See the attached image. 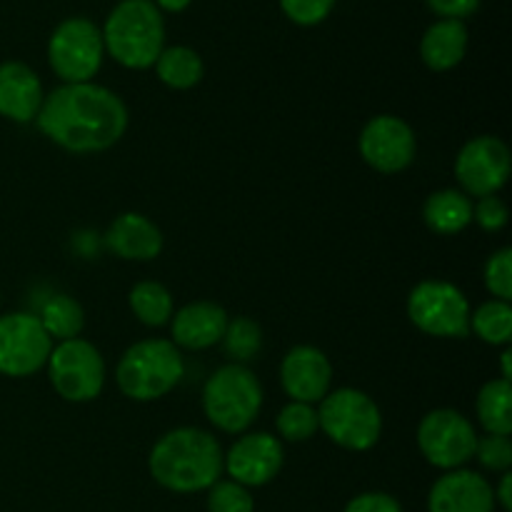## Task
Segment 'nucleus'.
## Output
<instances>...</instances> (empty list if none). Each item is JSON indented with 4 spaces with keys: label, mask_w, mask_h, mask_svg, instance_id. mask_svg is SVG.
Masks as SVG:
<instances>
[{
    "label": "nucleus",
    "mask_w": 512,
    "mask_h": 512,
    "mask_svg": "<svg viewBox=\"0 0 512 512\" xmlns=\"http://www.w3.org/2000/svg\"><path fill=\"white\" fill-rule=\"evenodd\" d=\"M35 125L68 153H103L128 130L123 98L98 83H63L43 98Z\"/></svg>",
    "instance_id": "1"
},
{
    "label": "nucleus",
    "mask_w": 512,
    "mask_h": 512,
    "mask_svg": "<svg viewBox=\"0 0 512 512\" xmlns=\"http://www.w3.org/2000/svg\"><path fill=\"white\" fill-rule=\"evenodd\" d=\"M148 470L170 493H203L223 475V448L208 430L175 428L153 445Z\"/></svg>",
    "instance_id": "2"
},
{
    "label": "nucleus",
    "mask_w": 512,
    "mask_h": 512,
    "mask_svg": "<svg viewBox=\"0 0 512 512\" xmlns=\"http://www.w3.org/2000/svg\"><path fill=\"white\" fill-rule=\"evenodd\" d=\"M100 33L105 53L130 70L153 68L165 48V20L153 0H120Z\"/></svg>",
    "instance_id": "3"
},
{
    "label": "nucleus",
    "mask_w": 512,
    "mask_h": 512,
    "mask_svg": "<svg viewBox=\"0 0 512 512\" xmlns=\"http://www.w3.org/2000/svg\"><path fill=\"white\" fill-rule=\"evenodd\" d=\"M185 360L170 340L148 338L130 345L118 360L115 383L120 393L138 403L168 395L183 380Z\"/></svg>",
    "instance_id": "4"
},
{
    "label": "nucleus",
    "mask_w": 512,
    "mask_h": 512,
    "mask_svg": "<svg viewBox=\"0 0 512 512\" xmlns=\"http://www.w3.org/2000/svg\"><path fill=\"white\" fill-rule=\"evenodd\" d=\"M260 408H263V385L248 365H223L205 383V418L220 433L243 435L258 420Z\"/></svg>",
    "instance_id": "5"
},
{
    "label": "nucleus",
    "mask_w": 512,
    "mask_h": 512,
    "mask_svg": "<svg viewBox=\"0 0 512 512\" xmlns=\"http://www.w3.org/2000/svg\"><path fill=\"white\" fill-rule=\"evenodd\" d=\"M318 425L335 445L353 453L375 448L383 435V415L378 403L355 388L330 390L320 400Z\"/></svg>",
    "instance_id": "6"
},
{
    "label": "nucleus",
    "mask_w": 512,
    "mask_h": 512,
    "mask_svg": "<svg viewBox=\"0 0 512 512\" xmlns=\"http://www.w3.org/2000/svg\"><path fill=\"white\" fill-rule=\"evenodd\" d=\"M470 303L448 280H423L408 295V318L420 333L433 338H468Z\"/></svg>",
    "instance_id": "7"
},
{
    "label": "nucleus",
    "mask_w": 512,
    "mask_h": 512,
    "mask_svg": "<svg viewBox=\"0 0 512 512\" xmlns=\"http://www.w3.org/2000/svg\"><path fill=\"white\" fill-rule=\"evenodd\" d=\"M105 58L103 33L88 18H65L48 40V63L63 83H90Z\"/></svg>",
    "instance_id": "8"
},
{
    "label": "nucleus",
    "mask_w": 512,
    "mask_h": 512,
    "mask_svg": "<svg viewBox=\"0 0 512 512\" xmlns=\"http://www.w3.org/2000/svg\"><path fill=\"white\" fill-rule=\"evenodd\" d=\"M45 365L53 390L68 403H90L103 393L105 360L88 340H63L50 350Z\"/></svg>",
    "instance_id": "9"
},
{
    "label": "nucleus",
    "mask_w": 512,
    "mask_h": 512,
    "mask_svg": "<svg viewBox=\"0 0 512 512\" xmlns=\"http://www.w3.org/2000/svg\"><path fill=\"white\" fill-rule=\"evenodd\" d=\"M478 433L463 413L453 408L430 410L418 425V448L433 468L458 470L473 460Z\"/></svg>",
    "instance_id": "10"
},
{
    "label": "nucleus",
    "mask_w": 512,
    "mask_h": 512,
    "mask_svg": "<svg viewBox=\"0 0 512 512\" xmlns=\"http://www.w3.org/2000/svg\"><path fill=\"white\" fill-rule=\"evenodd\" d=\"M53 340L33 313L0 315V375L28 378L45 368Z\"/></svg>",
    "instance_id": "11"
},
{
    "label": "nucleus",
    "mask_w": 512,
    "mask_h": 512,
    "mask_svg": "<svg viewBox=\"0 0 512 512\" xmlns=\"http://www.w3.org/2000/svg\"><path fill=\"white\" fill-rule=\"evenodd\" d=\"M455 178L468 198L498 195L510 178V150L495 135H478L460 148Z\"/></svg>",
    "instance_id": "12"
},
{
    "label": "nucleus",
    "mask_w": 512,
    "mask_h": 512,
    "mask_svg": "<svg viewBox=\"0 0 512 512\" xmlns=\"http://www.w3.org/2000/svg\"><path fill=\"white\" fill-rule=\"evenodd\" d=\"M358 148L370 168L383 175H395L413 165L418 140L415 130L398 115H375L360 130Z\"/></svg>",
    "instance_id": "13"
},
{
    "label": "nucleus",
    "mask_w": 512,
    "mask_h": 512,
    "mask_svg": "<svg viewBox=\"0 0 512 512\" xmlns=\"http://www.w3.org/2000/svg\"><path fill=\"white\" fill-rule=\"evenodd\" d=\"M283 443L270 433H243L228 453H223V473L243 488H263L278 478L283 468Z\"/></svg>",
    "instance_id": "14"
},
{
    "label": "nucleus",
    "mask_w": 512,
    "mask_h": 512,
    "mask_svg": "<svg viewBox=\"0 0 512 512\" xmlns=\"http://www.w3.org/2000/svg\"><path fill=\"white\" fill-rule=\"evenodd\" d=\"M280 383L290 400L315 405L330 393L333 365L328 355L313 345H295L280 363Z\"/></svg>",
    "instance_id": "15"
},
{
    "label": "nucleus",
    "mask_w": 512,
    "mask_h": 512,
    "mask_svg": "<svg viewBox=\"0 0 512 512\" xmlns=\"http://www.w3.org/2000/svg\"><path fill=\"white\" fill-rule=\"evenodd\" d=\"M428 512H495L493 485L475 470H448L430 488Z\"/></svg>",
    "instance_id": "16"
},
{
    "label": "nucleus",
    "mask_w": 512,
    "mask_h": 512,
    "mask_svg": "<svg viewBox=\"0 0 512 512\" xmlns=\"http://www.w3.org/2000/svg\"><path fill=\"white\" fill-rule=\"evenodd\" d=\"M228 323L230 315L225 313L223 305L195 300V303L183 305L170 318V333H173L170 343L178 350H208L223 340Z\"/></svg>",
    "instance_id": "17"
},
{
    "label": "nucleus",
    "mask_w": 512,
    "mask_h": 512,
    "mask_svg": "<svg viewBox=\"0 0 512 512\" xmlns=\"http://www.w3.org/2000/svg\"><path fill=\"white\" fill-rule=\"evenodd\" d=\"M43 83L30 65L20 60L0 63V115L13 123H33L43 105Z\"/></svg>",
    "instance_id": "18"
},
{
    "label": "nucleus",
    "mask_w": 512,
    "mask_h": 512,
    "mask_svg": "<svg viewBox=\"0 0 512 512\" xmlns=\"http://www.w3.org/2000/svg\"><path fill=\"white\" fill-rule=\"evenodd\" d=\"M105 245L118 258L133 263H148L163 253V233L150 218L140 213H123L110 223Z\"/></svg>",
    "instance_id": "19"
},
{
    "label": "nucleus",
    "mask_w": 512,
    "mask_h": 512,
    "mask_svg": "<svg viewBox=\"0 0 512 512\" xmlns=\"http://www.w3.org/2000/svg\"><path fill=\"white\" fill-rule=\"evenodd\" d=\"M470 33L463 20L440 18L430 25L420 40V58L435 73H445L463 63L468 53Z\"/></svg>",
    "instance_id": "20"
},
{
    "label": "nucleus",
    "mask_w": 512,
    "mask_h": 512,
    "mask_svg": "<svg viewBox=\"0 0 512 512\" xmlns=\"http://www.w3.org/2000/svg\"><path fill=\"white\" fill-rule=\"evenodd\" d=\"M423 220L433 233L458 235L473 223V200L463 190H438L425 200Z\"/></svg>",
    "instance_id": "21"
},
{
    "label": "nucleus",
    "mask_w": 512,
    "mask_h": 512,
    "mask_svg": "<svg viewBox=\"0 0 512 512\" xmlns=\"http://www.w3.org/2000/svg\"><path fill=\"white\" fill-rule=\"evenodd\" d=\"M155 75L160 83L173 90H190L203 80L205 65L203 58L188 45H170L155 60Z\"/></svg>",
    "instance_id": "22"
},
{
    "label": "nucleus",
    "mask_w": 512,
    "mask_h": 512,
    "mask_svg": "<svg viewBox=\"0 0 512 512\" xmlns=\"http://www.w3.org/2000/svg\"><path fill=\"white\" fill-rule=\"evenodd\" d=\"M475 413L488 435L512 433V385L510 380H490L480 388Z\"/></svg>",
    "instance_id": "23"
},
{
    "label": "nucleus",
    "mask_w": 512,
    "mask_h": 512,
    "mask_svg": "<svg viewBox=\"0 0 512 512\" xmlns=\"http://www.w3.org/2000/svg\"><path fill=\"white\" fill-rule=\"evenodd\" d=\"M38 320L40 325H43L45 333L50 335V340H58V343L78 338L85 328V313L83 308H80V303L63 293L45 300Z\"/></svg>",
    "instance_id": "24"
},
{
    "label": "nucleus",
    "mask_w": 512,
    "mask_h": 512,
    "mask_svg": "<svg viewBox=\"0 0 512 512\" xmlns=\"http://www.w3.org/2000/svg\"><path fill=\"white\" fill-rule=\"evenodd\" d=\"M130 310L135 318L148 328H163L173 318V295L165 285L155 283V280H143V283L133 285L128 295Z\"/></svg>",
    "instance_id": "25"
},
{
    "label": "nucleus",
    "mask_w": 512,
    "mask_h": 512,
    "mask_svg": "<svg viewBox=\"0 0 512 512\" xmlns=\"http://www.w3.org/2000/svg\"><path fill=\"white\" fill-rule=\"evenodd\" d=\"M470 330L483 343L508 348L512 340V308L505 300H488L475 313H470Z\"/></svg>",
    "instance_id": "26"
},
{
    "label": "nucleus",
    "mask_w": 512,
    "mask_h": 512,
    "mask_svg": "<svg viewBox=\"0 0 512 512\" xmlns=\"http://www.w3.org/2000/svg\"><path fill=\"white\" fill-rule=\"evenodd\" d=\"M220 343H223L225 353H228L233 363L245 365L258 358L260 350H263V330H260V325L253 318L238 315V318L228 323Z\"/></svg>",
    "instance_id": "27"
},
{
    "label": "nucleus",
    "mask_w": 512,
    "mask_h": 512,
    "mask_svg": "<svg viewBox=\"0 0 512 512\" xmlns=\"http://www.w3.org/2000/svg\"><path fill=\"white\" fill-rule=\"evenodd\" d=\"M275 425H278V433L285 440H290V443H305V440H310L320 430L318 410H315V405L290 400L278 413Z\"/></svg>",
    "instance_id": "28"
},
{
    "label": "nucleus",
    "mask_w": 512,
    "mask_h": 512,
    "mask_svg": "<svg viewBox=\"0 0 512 512\" xmlns=\"http://www.w3.org/2000/svg\"><path fill=\"white\" fill-rule=\"evenodd\" d=\"M483 280L488 293L493 295L495 300H505L510 303L512 298V250L500 248L485 260L483 268Z\"/></svg>",
    "instance_id": "29"
},
{
    "label": "nucleus",
    "mask_w": 512,
    "mask_h": 512,
    "mask_svg": "<svg viewBox=\"0 0 512 512\" xmlns=\"http://www.w3.org/2000/svg\"><path fill=\"white\" fill-rule=\"evenodd\" d=\"M208 512H255V500L243 485L233 480H218L208 490Z\"/></svg>",
    "instance_id": "30"
},
{
    "label": "nucleus",
    "mask_w": 512,
    "mask_h": 512,
    "mask_svg": "<svg viewBox=\"0 0 512 512\" xmlns=\"http://www.w3.org/2000/svg\"><path fill=\"white\" fill-rule=\"evenodd\" d=\"M478 463L485 470H493V473H508L512 465V443L510 435H488L478 438L475 445V455Z\"/></svg>",
    "instance_id": "31"
},
{
    "label": "nucleus",
    "mask_w": 512,
    "mask_h": 512,
    "mask_svg": "<svg viewBox=\"0 0 512 512\" xmlns=\"http://www.w3.org/2000/svg\"><path fill=\"white\" fill-rule=\"evenodd\" d=\"M285 18L293 20L295 25L313 28L320 25L335 8V0H280Z\"/></svg>",
    "instance_id": "32"
},
{
    "label": "nucleus",
    "mask_w": 512,
    "mask_h": 512,
    "mask_svg": "<svg viewBox=\"0 0 512 512\" xmlns=\"http://www.w3.org/2000/svg\"><path fill=\"white\" fill-rule=\"evenodd\" d=\"M473 220L485 233H498L508 225V205L498 195H485L473 205Z\"/></svg>",
    "instance_id": "33"
},
{
    "label": "nucleus",
    "mask_w": 512,
    "mask_h": 512,
    "mask_svg": "<svg viewBox=\"0 0 512 512\" xmlns=\"http://www.w3.org/2000/svg\"><path fill=\"white\" fill-rule=\"evenodd\" d=\"M343 512H405V510L393 495L373 490V493L355 495V498L345 505Z\"/></svg>",
    "instance_id": "34"
},
{
    "label": "nucleus",
    "mask_w": 512,
    "mask_h": 512,
    "mask_svg": "<svg viewBox=\"0 0 512 512\" xmlns=\"http://www.w3.org/2000/svg\"><path fill=\"white\" fill-rule=\"evenodd\" d=\"M425 3L438 18L448 20H465L480 8V0H425Z\"/></svg>",
    "instance_id": "35"
},
{
    "label": "nucleus",
    "mask_w": 512,
    "mask_h": 512,
    "mask_svg": "<svg viewBox=\"0 0 512 512\" xmlns=\"http://www.w3.org/2000/svg\"><path fill=\"white\" fill-rule=\"evenodd\" d=\"M495 493V505H500L505 512H512V475L510 470L508 473L500 475V483L498 488H493Z\"/></svg>",
    "instance_id": "36"
},
{
    "label": "nucleus",
    "mask_w": 512,
    "mask_h": 512,
    "mask_svg": "<svg viewBox=\"0 0 512 512\" xmlns=\"http://www.w3.org/2000/svg\"><path fill=\"white\" fill-rule=\"evenodd\" d=\"M153 3L158 5L160 13H163V10L165 13H183L193 0H153Z\"/></svg>",
    "instance_id": "37"
},
{
    "label": "nucleus",
    "mask_w": 512,
    "mask_h": 512,
    "mask_svg": "<svg viewBox=\"0 0 512 512\" xmlns=\"http://www.w3.org/2000/svg\"><path fill=\"white\" fill-rule=\"evenodd\" d=\"M510 360H512V350L505 348L503 355H500V363H503V380L512 378V370H510Z\"/></svg>",
    "instance_id": "38"
}]
</instances>
